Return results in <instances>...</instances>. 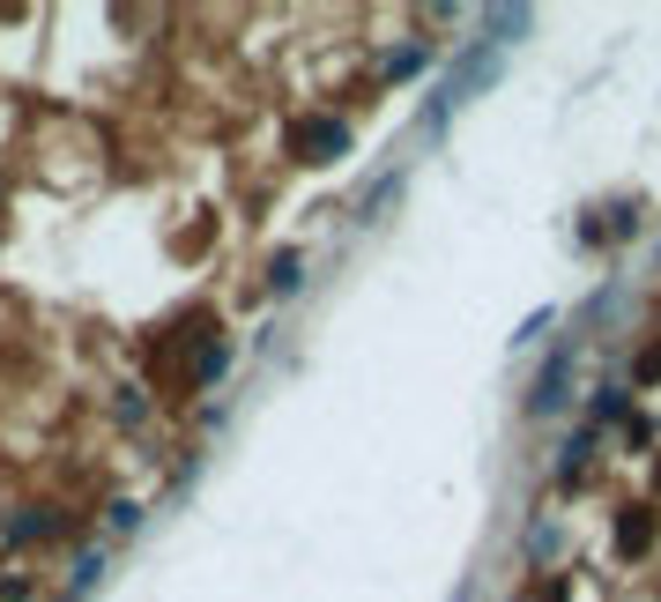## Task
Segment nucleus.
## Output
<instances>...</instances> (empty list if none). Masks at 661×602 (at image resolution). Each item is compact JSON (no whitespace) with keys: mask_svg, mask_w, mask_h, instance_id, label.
Wrapping results in <instances>:
<instances>
[{"mask_svg":"<svg viewBox=\"0 0 661 602\" xmlns=\"http://www.w3.org/2000/svg\"><path fill=\"white\" fill-rule=\"evenodd\" d=\"M498 75V45L483 38L476 45V60H461L454 75H446V83H439V97H431V112H424V120H431V127H439V120H446V112H454V105H468V89H483Z\"/></svg>","mask_w":661,"mask_h":602,"instance_id":"nucleus-1","label":"nucleus"},{"mask_svg":"<svg viewBox=\"0 0 661 602\" xmlns=\"http://www.w3.org/2000/svg\"><path fill=\"white\" fill-rule=\"evenodd\" d=\"M290 142L305 149V164H334V157H350V127H342V120H297Z\"/></svg>","mask_w":661,"mask_h":602,"instance_id":"nucleus-2","label":"nucleus"},{"mask_svg":"<svg viewBox=\"0 0 661 602\" xmlns=\"http://www.w3.org/2000/svg\"><path fill=\"white\" fill-rule=\"evenodd\" d=\"M565 380H573V349H558V357L542 365V380H536V394H528V409H536V417L565 409Z\"/></svg>","mask_w":661,"mask_h":602,"instance_id":"nucleus-3","label":"nucleus"},{"mask_svg":"<svg viewBox=\"0 0 661 602\" xmlns=\"http://www.w3.org/2000/svg\"><path fill=\"white\" fill-rule=\"evenodd\" d=\"M0 536H8V543H38V536H68V514H60V506H30L23 520H8Z\"/></svg>","mask_w":661,"mask_h":602,"instance_id":"nucleus-4","label":"nucleus"},{"mask_svg":"<svg viewBox=\"0 0 661 602\" xmlns=\"http://www.w3.org/2000/svg\"><path fill=\"white\" fill-rule=\"evenodd\" d=\"M647 536H654V520H647L639 506H632V514L617 520V551H624V558H639V551H647Z\"/></svg>","mask_w":661,"mask_h":602,"instance_id":"nucleus-5","label":"nucleus"},{"mask_svg":"<svg viewBox=\"0 0 661 602\" xmlns=\"http://www.w3.org/2000/svg\"><path fill=\"white\" fill-rule=\"evenodd\" d=\"M97 573H105V558H97V551H83V558H75V573H68V595L97 588Z\"/></svg>","mask_w":661,"mask_h":602,"instance_id":"nucleus-6","label":"nucleus"},{"mask_svg":"<svg viewBox=\"0 0 661 602\" xmlns=\"http://www.w3.org/2000/svg\"><path fill=\"white\" fill-rule=\"evenodd\" d=\"M424 67H431V52H416V45H402V52L387 60V75H424Z\"/></svg>","mask_w":661,"mask_h":602,"instance_id":"nucleus-7","label":"nucleus"},{"mask_svg":"<svg viewBox=\"0 0 661 602\" xmlns=\"http://www.w3.org/2000/svg\"><path fill=\"white\" fill-rule=\"evenodd\" d=\"M268 283H276V291H297V283H305V275H297V254H276V268H268Z\"/></svg>","mask_w":661,"mask_h":602,"instance_id":"nucleus-8","label":"nucleus"},{"mask_svg":"<svg viewBox=\"0 0 661 602\" xmlns=\"http://www.w3.org/2000/svg\"><path fill=\"white\" fill-rule=\"evenodd\" d=\"M550 320H558V312H528V320H521V335H513V343L528 349V343H536V335H542V328H550Z\"/></svg>","mask_w":661,"mask_h":602,"instance_id":"nucleus-9","label":"nucleus"}]
</instances>
